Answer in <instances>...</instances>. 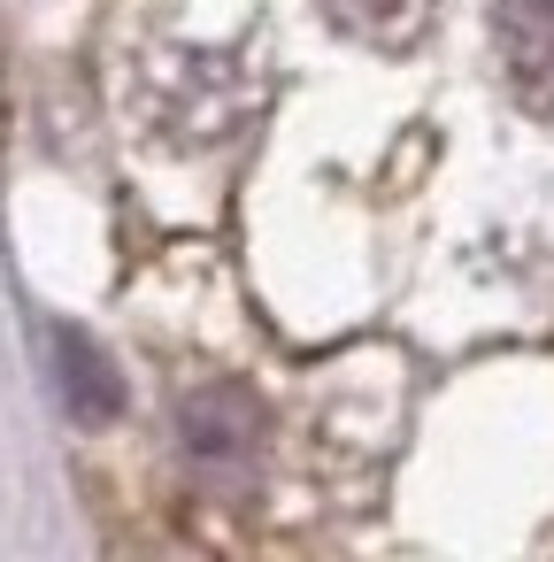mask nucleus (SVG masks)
Here are the masks:
<instances>
[{"instance_id": "obj_1", "label": "nucleus", "mask_w": 554, "mask_h": 562, "mask_svg": "<svg viewBox=\"0 0 554 562\" xmlns=\"http://www.w3.org/2000/svg\"><path fill=\"white\" fill-rule=\"evenodd\" d=\"M178 454L208 493H247L262 470V401L247 385H193L178 401Z\"/></svg>"}, {"instance_id": "obj_2", "label": "nucleus", "mask_w": 554, "mask_h": 562, "mask_svg": "<svg viewBox=\"0 0 554 562\" xmlns=\"http://www.w3.org/2000/svg\"><path fill=\"white\" fill-rule=\"evenodd\" d=\"M493 47H500L516 93L539 101V109H554V0H500Z\"/></svg>"}, {"instance_id": "obj_3", "label": "nucleus", "mask_w": 554, "mask_h": 562, "mask_svg": "<svg viewBox=\"0 0 554 562\" xmlns=\"http://www.w3.org/2000/svg\"><path fill=\"white\" fill-rule=\"evenodd\" d=\"M47 347H55V362H63V401H70V416H86V424L116 416V401H124L116 362H109L86 331H70V324H55V331H47Z\"/></svg>"}, {"instance_id": "obj_4", "label": "nucleus", "mask_w": 554, "mask_h": 562, "mask_svg": "<svg viewBox=\"0 0 554 562\" xmlns=\"http://www.w3.org/2000/svg\"><path fill=\"white\" fill-rule=\"evenodd\" d=\"M331 9H339V24H377V16L400 9V0H331Z\"/></svg>"}]
</instances>
